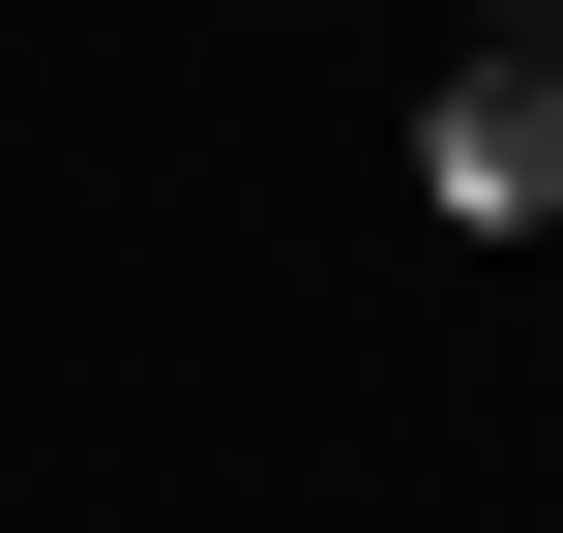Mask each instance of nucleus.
Returning a JSON list of instances; mask_svg holds the SVG:
<instances>
[{"mask_svg":"<svg viewBox=\"0 0 563 533\" xmlns=\"http://www.w3.org/2000/svg\"><path fill=\"white\" fill-rule=\"evenodd\" d=\"M416 178H445V208H563V59H475Z\"/></svg>","mask_w":563,"mask_h":533,"instance_id":"nucleus-1","label":"nucleus"},{"mask_svg":"<svg viewBox=\"0 0 563 533\" xmlns=\"http://www.w3.org/2000/svg\"><path fill=\"white\" fill-rule=\"evenodd\" d=\"M475 59H563V0H475Z\"/></svg>","mask_w":563,"mask_h":533,"instance_id":"nucleus-2","label":"nucleus"}]
</instances>
